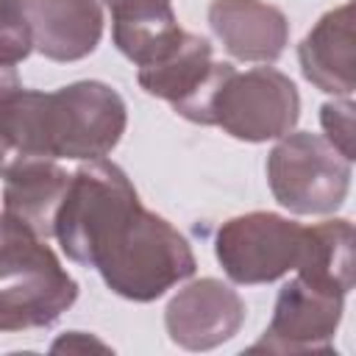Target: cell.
<instances>
[{"label":"cell","mask_w":356,"mask_h":356,"mask_svg":"<svg viewBox=\"0 0 356 356\" xmlns=\"http://www.w3.org/2000/svg\"><path fill=\"white\" fill-rule=\"evenodd\" d=\"M33 0H0V64H19L33 50Z\"/></svg>","instance_id":"2e32d148"},{"label":"cell","mask_w":356,"mask_h":356,"mask_svg":"<svg viewBox=\"0 0 356 356\" xmlns=\"http://www.w3.org/2000/svg\"><path fill=\"white\" fill-rule=\"evenodd\" d=\"M209 25L222 47L239 61H275L289 42V22L281 8L264 0H214Z\"/></svg>","instance_id":"8fae6325"},{"label":"cell","mask_w":356,"mask_h":356,"mask_svg":"<svg viewBox=\"0 0 356 356\" xmlns=\"http://www.w3.org/2000/svg\"><path fill=\"white\" fill-rule=\"evenodd\" d=\"M345 295L306 281L292 278L281 286L273 309V320L264 337L250 348L273 350V353H309V350H331V339L342 323Z\"/></svg>","instance_id":"ba28073f"},{"label":"cell","mask_w":356,"mask_h":356,"mask_svg":"<svg viewBox=\"0 0 356 356\" xmlns=\"http://www.w3.org/2000/svg\"><path fill=\"white\" fill-rule=\"evenodd\" d=\"M125 125V100L103 81H75L56 92L17 89L0 100V134L17 156L103 159Z\"/></svg>","instance_id":"7a4b0ae2"},{"label":"cell","mask_w":356,"mask_h":356,"mask_svg":"<svg viewBox=\"0 0 356 356\" xmlns=\"http://www.w3.org/2000/svg\"><path fill=\"white\" fill-rule=\"evenodd\" d=\"M17 89H22L17 67L14 64H0V100H6L8 95H14Z\"/></svg>","instance_id":"d6986e66"},{"label":"cell","mask_w":356,"mask_h":356,"mask_svg":"<svg viewBox=\"0 0 356 356\" xmlns=\"http://www.w3.org/2000/svg\"><path fill=\"white\" fill-rule=\"evenodd\" d=\"M303 78L320 92L350 97L353 78V3H345L317 19L298 44Z\"/></svg>","instance_id":"4fadbf2b"},{"label":"cell","mask_w":356,"mask_h":356,"mask_svg":"<svg viewBox=\"0 0 356 356\" xmlns=\"http://www.w3.org/2000/svg\"><path fill=\"white\" fill-rule=\"evenodd\" d=\"M273 197L292 214H328L350 189V161L320 134H284L267 156Z\"/></svg>","instance_id":"277c9868"},{"label":"cell","mask_w":356,"mask_h":356,"mask_svg":"<svg viewBox=\"0 0 356 356\" xmlns=\"http://www.w3.org/2000/svg\"><path fill=\"white\" fill-rule=\"evenodd\" d=\"M53 236L67 259L95 267L114 295L136 303L161 298L197 267L186 236L147 211L108 159H89L70 175Z\"/></svg>","instance_id":"6da1fadb"},{"label":"cell","mask_w":356,"mask_h":356,"mask_svg":"<svg viewBox=\"0 0 356 356\" xmlns=\"http://www.w3.org/2000/svg\"><path fill=\"white\" fill-rule=\"evenodd\" d=\"M100 0H33V47L50 61H81L103 36Z\"/></svg>","instance_id":"7c38bea8"},{"label":"cell","mask_w":356,"mask_h":356,"mask_svg":"<svg viewBox=\"0 0 356 356\" xmlns=\"http://www.w3.org/2000/svg\"><path fill=\"white\" fill-rule=\"evenodd\" d=\"M50 350H56V353H61V350H78V353H83V350H100V353H108L111 348L106 345V342H100L97 337H89V334H83V331H67L64 337H58L56 342H53V348Z\"/></svg>","instance_id":"ac0fdd59"},{"label":"cell","mask_w":356,"mask_h":356,"mask_svg":"<svg viewBox=\"0 0 356 356\" xmlns=\"http://www.w3.org/2000/svg\"><path fill=\"white\" fill-rule=\"evenodd\" d=\"M231 70L234 67L228 61L211 58L209 39L186 31L184 39L164 58L139 67L136 81L147 95L167 100L184 120L206 125L211 95Z\"/></svg>","instance_id":"52a82bcc"},{"label":"cell","mask_w":356,"mask_h":356,"mask_svg":"<svg viewBox=\"0 0 356 356\" xmlns=\"http://www.w3.org/2000/svg\"><path fill=\"white\" fill-rule=\"evenodd\" d=\"M103 3H106V6L111 8V6H114V3H120V0H103Z\"/></svg>","instance_id":"44dd1931"},{"label":"cell","mask_w":356,"mask_h":356,"mask_svg":"<svg viewBox=\"0 0 356 356\" xmlns=\"http://www.w3.org/2000/svg\"><path fill=\"white\" fill-rule=\"evenodd\" d=\"M300 117V95L289 75L273 67L231 70L211 95L209 122L242 142L281 139Z\"/></svg>","instance_id":"5b68a950"},{"label":"cell","mask_w":356,"mask_h":356,"mask_svg":"<svg viewBox=\"0 0 356 356\" xmlns=\"http://www.w3.org/2000/svg\"><path fill=\"white\" fill-rule=\"evenodd\" d=\"M75 298V278L44 239L0 214V331L47 328Z\"/></svg>","instance_id":"3957f363"},{"label":"cell","mask_w":356,"mask_h":356,"mask_svg":"<svg viewBox=\"0 0 356 356\" xmlns=\"http://www.w3.org/2000/svg\"><path fill=\"white\" fill-rule=\"evenodd\" d=\"M298 275L342 295L353 289V225L350 220H325L309 228V245Z\"/></svg>","instance_id":"9a60e30c"},{"label":"cell","mask_w":356,"mask_h":356,"mask_svg":"<svg viewBox=\"0 0 356 356\" xmlns=\"http://www.w3.org/2000/svg\"><path fill=\"white\" fill-rule=\"evenodd\" d=\"M320 122H323V131H325V139L348 159L353 161V103L350 97L345 100H334V103H325L320 108Z\"/></svg>","instance_id":"e0dca14e"},{"label":"cell","mask_w":356,"mask_h":356,"mask_svg":"<svg viewBox=\"0 0 356 356\" xmlns=\"http://www.w3.org/2000/svg\"><path fill=\"white\" fill-rule=\"evenodd\" d=\"M309 228L273 211H250L225 220L214 236V253L234 284H270L303 264Z\"/></svg>","instance_id":"8992f818"},{"label":"cell","mask_w":356,"mask_h":356,"mask_svg":"<svg viewBox=\"0 0 356 356\" xmlns=\"http://www.w3.org/2000/svg\"><path fill=\"white\" fill-rule=\"evenodd\" d=\"M245 323V303L236 289L217 278H200L178 289L164 309V325L175 345L211 350L228 342Z\"/></svg>","instance_id":"9c48e42d"},{"label":"cell","mask_w":356,"mask_h":356,"mask_svg":"<svg viewBox=\"0 0 356 356\" xmlns=\"http://www.w3.org/2000/svg\"><path fill=\"white\" fill-rule=\"evenodd\" d=\"M11 156H14V153H11V147H8V142H6V136L0 134V167H3V164H6V161H8Z\"/></svg>","instance_id":"ffe728a7"},{"label":"cell","mask_w":356,"mask_h":356,"mask_svg":"<svg viewBox=\"0 0 356 356\" xmlns=\"http://www.w3.org/2000/svg\"><path fill=\"white\" fill-rule=\"evenodd\" d=\"M3 178V214L25 225L36 236H53L58 206L67 195L70 175L56 159L14 156L0 167Z\"/></svg>","instance_id":"30bf717a"},{"label":"cell","mask_w":356,"mask_h":356,"mask_svg":"<svg viewBox=\"0 0 356 356\" xmlns=\"http://www.w3.org/2000/svg\"><path fill=\"white\" fill-rule=\"evenodd\" d=\"M184 33L186 31L178 25L170 0H120L111 6L114 44L136 67L164 58Z\"/></svg>","instance_id":"5bb4252c"}]
</instances>
